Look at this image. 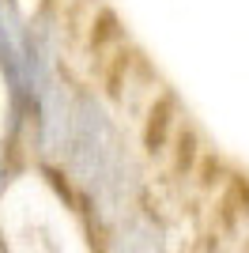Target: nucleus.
I'll return each mask as SVG.
<instances>
[{
  "mask_svg": "<svg viewBox=\"0 0 249 253\" xmlns=\"http://www.w3.org/2000/svg\"><path fill=\"white\" fill-rule=\"evenodd\" d=\"M87 197H91L98 219L110 223L124 211V204L136 193V167L124 148L114 117L106 114L94 91H72V132L64 163Z\"/></svg>",
  "mask_w": 249,
  "mask_h": 253,
  "instance_id": "1",
  "label": "nucleus"
},
{
  "mask_svg": "<svg viewBox=\"0 0 249 253\" xmlns=\"http://www.w3.org/2000/svg\"><path fill=\"white\" fill-rule=\"evenodd\" d=\"M110 253H163V234L151 219H128L110 242Z\"/></svg>",
  "mask_w": 249,
  "mask_h": 253,
  "instance_id": "2",
  "label": "nucleus"
},
{
  "mask_svg": "<svg viewBox=\"0 0 249 253\" xmlns=\"http://www.w3.org/2000/svg\"><path fill=\"white\" fill-rule=\"evenodd\" d=\"M128 68H132V53L124 49V45H117L110 57L98 61V87H102L106 95H121L124 80H128Z\"/></svg>",
  "mask_w": 249,
  "mask_h": 253,
  "instance_id": "3",
  "label": "nucleus"
},
{
  "mask_svg": "<svg viewBox=\"0 0 249 253\" xmlns=\"http://www.w3.org/2000/svg\"><path fill=\"white\" fill-rule=\"evenodd\" d=\"M121 23H117V15L110 8H98V19L91 23V57H98L102 61L106 49H117L121 45Z\"/></svg>",
  "mask_w": 249,
  "mask_h": 253,
  "instance_id": "4",
  "label": "nucleus"
},
{
  "mask_svg": "<svg viewBox=\"0 0 249 253\" xmlns=\"http://www.w3.org/2000/svg\"><path fill=\"white\" fill-rule=\"evenodd\" d=\"M174 95H163L155 106H151V114H147V148L159 151L166 144V136H170V128H174Z\"/></svg>",
  "mask_w": 249,
  "mask_h": 253,
  "instance_id": "5",
  "label": "nucleus"
},
{
  "mask_svg": "<svg viewBox=\"0 0 249 253\" xmlns=\"http://www.w3.org/2000/svg\"><path fill=\"white\" fill-rule=\"evenodd\" d=\"M0 185H4V148H0Z\"/></svg>",
  "mask_w": 249,
  "mask_h": 253,
  "instance_id": "6",
  "label": "nucleus"
}]
</instances>
